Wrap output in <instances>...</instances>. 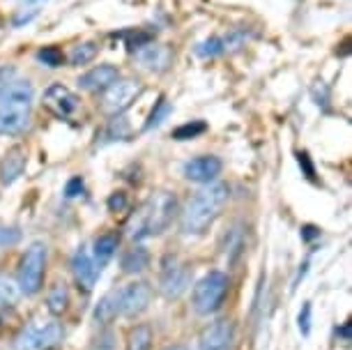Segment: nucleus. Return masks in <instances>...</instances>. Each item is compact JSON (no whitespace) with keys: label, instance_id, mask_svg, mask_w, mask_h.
I'll return each instance as SVG.
<instances>
[{"label":"nucleus","instance_id":"obj_14","mask_svg":"<svg viewBox=\"0 0 352 350\" xmlns=\"http://www.w3.org/2000/svg\"><path fill=\"white\" fill-rule=\"evenodd\" d=\"M72 270H74L78 286H83L85 290H92V286H95V281H97L99 267H97V263L90 259V254L85 252V249H78V252L74 254Z\"/></svg>","mask_w":352,"mask_h":350},{"label":"nucleus","instance_id":"obj_34","mask_svg":"<svg viewBox=\"0 0 352 350\" xmlns=\"http://www.w3.org/2000/svg\"><path fill=\"white\" fill-rule=\"evenodd\" d=\"M304 230H307V233H304V235H307V237H314V235H316V233H314L316 228H311V226H309V228H304Z\"/></svg>","mask_w":352,"mask_h":350},{"label":"nucleus","instance_id":"obj_33","mask_svg":"<svg viewBox=\"0 0 352 350\" xmlns=\"http://www.w3.org/2000/svg\"><path fill=\"white\" fill-rule=\"evenodd\" d=\"M297 157H300V166H304V171H307V175H309V177H314V166H311V162H309V155H307V153H300Z\"/></svg>","mask_w":352,"mask_h":350},{"label":"nucleus","instance_id":"obj_30","mask_svg":"<svg viewBox=\"0 0 352 350\" xmlns=\"http://www.w3.org/2000/svg\"><path fill=\"white\" fill-rule=\"evenodd\" d=\"M309 318H311V307L309 305H304V309H302V314H300V329L304 334H309Z\"/></svg>","mask_w":352,"mask_h":350},{"label":"nucleus","instance_id":"obj_26","mask_svg":"<svg viewBox=\"0 0 352 350\" xmlns=\"http://www.w3.org/2000/svg\"><path fill=\"white\" fill-rule=\"evenodd\" d=\"M168 116H170V104L162 97V99L157 102V107L152 109V113H150V118H148V122H145V129L159 127V124H162Z\"/></svg>","mask_w":352,"mask_h":350},{"label":"nucleus","instance_id":"obj_29","mask_svg":"<svg viewBox=\"0 0 352 350\" xmlns=\"http://www.w3.org/2000/svg\"><path fill=\"white\" fill-rule=\"evenodd\" d=\"M19 240V233L12 228H0V244H12Z\"/></svg>","mask_w":352,"mask_h":350},{"label":"nucleus","instance_id":"obj_5","mask_svg":"<svg viewBox=\"0 0 352 350\" xmlns=\"http://www.w3.org/2000/svg\"><path fill=\"white\" fill-rule=\"evenodd\" d=\"M228 286V276L223 272H210L208 276H203L194 288V309L201 316L214 314L226 300Z\"/></svg>","mask_w":352,"mask_h":350},{"label":"nucleus","instance_id":"obj_6","mask_svg":"<svg viewBox=\"0 0 352 350\" xmlns=\"http://www.w3.org/2000/svg\"><path fill=\"white\" fill-rule=\"evenodd\" d=\"M46 270V247L42 242H35L25 249L21 265H19V288L25 295H35L42 288Z\"/></svg>","mask_w":352,"mask_h":350},{"label":"nucleus","instance_id":"obj_3","mask_svg":"<svg viewBox=\"0 0 352 350\" xmlns=\"http://www.w3.org/2000/svg\"><path fill=\"white\" fill-rule=\"evenodd\" d=\"M32 85L28 81H12L0 92V136H14L30 122Z\"/></svg>","mask_w":352,"mask_h":350},{"label":"nucleus","instance_id":"obj_27","mask_svg":"<svg viewBox=\"0 0 352 350\" xmlns=\"http://www.w3.org/2000/svg\"><path fill=\"white\" fill-rule=\"evenodd\" d=\"M168 49H164V46H150L148 49V54H143V63H162V69L168 65Z\"/></svg>","mask_w":352,"mask_h":350},{"label":"nucleus","instance_id":"obj_28","mask_svg":"<svg viewBox=\"0 0 352 350\" xmlns=\"http://www.w3.org/2000/svg\"><path fill=\"white\" fill-rule=\"evenodd\" d=\"M81 189H83V180H81V177H74V180H69L65 194H67L69 198H74L76 194H81Z\"/></svg>","mask_w":352,"mask_h":350},{"label":"nucleus","instance_id":"obj_22","mask_svg":"<svg viewBox=\"0 0 352 350\" xmlns=\"http://www.w3.org/2000/svg\"><path fill=\"white\" fill-rule=\"evenodd\" d=\"M95 56H97V44L85 42V44H78V46H74V49H72L69 63L72 65H85V63H90Z\"/></svg>","mask_w":352,"mask_h":350},{"label":"nucleus","instance_id":"obj_17","mask_svg":"<svg viewBox=\"0 0 352 350\" xmlns=\"http://www.w3.org/2000/svg\"><path fill=\"white\" fill-rule=\"evenodd\" d=\"M148 263H150L148 252H145L143 247H136V249H131V252L124 254L122 267H124V272L136 274V272H143V270L148 267Z\"/></svg>","mask_w":352,"mask_h":350},{"label":"nucleus","instance_id":"obj_7","mask_svg":"<svg viewBox=\"0 0 352 350\" xmlns=\"http://www.w3.org/2000/svg\"><path fill=\"white\" fill-rule=\"evenodd\" d=\"M141 92H143L141 81H136V78H118L116 83H111L109 88H106L102 109L109 116H118V113H122V111H127Z\"/></svg>","mask_w":352,"mask_h":350},{"label":"nucleus","instance_id":"obj_15","mask_svg":"<svg viewBox=\"0 0 352 350\" xmlns=\"http://www.w3.org/2000/svg\"><path fill=\"white\" fill-rule=\"evenodd\" d=\"M25 168V153L21 148H12L5 160L0 162V182L3 184H12L19 180V175L23 173Z\"/></svg>","mask_w":352,"mask_h":350},{"label":"nucleus","instance_id":"obj_11","mask_svg":"<svg viewBox=\"0 0 352 350\" xmlns=\"http://www.w3.org/2000/svg\"><path fill=\"white\" fill-rule=\"evenodd\" d=\"M232 348V325L228 320H217L201 332L198 350H230Z\"/></svg>","mask_w":352,"mask_h":350},{"label":"nucleus","instance_id":"obj_4","mask_svg":"<svg viewBox=\"0 0 352 350\" xmlns=\"http://www.w3.org/2000/svg\"><path fill=\"white\" fill-rule=\"evenodd\" d=\"M63 341V327L56 320L35 318L14 339V350H53Z\"/></svg>","mask_w":352,"mask_h":350},{"label":"nucleus","instance_id":"obj_31","mask_svg":"<svg viewBox=\"0 0 352 350\" xmlns=\"http://www.w3.org/2000/svg\"><path fill=\"white\" fill-rule=\"evenodd\" d=\"M124 206H127V198H124V194H113L111 201H109V208L116 212V210H122Z\"/></svg>","mask_w":352,"mask_h":350},{"label":"nucleus","instance_id":"obj_19","mask_svg":"<svg viewBox=\"0 0 352 350\" xmlns=\"http://www.w3.org/2000/svg\"><path fill=\"white\" fill-rule=\"evenodd\" d=\"M19 297H21V288H19V283H14L12 279H5V276H0V309L12 307Z\"/></svg>","mask_w":352,"mask_h":350},{"label":"nucleus","instance_id":"obj_32","mask_svg":"<svg viewBox=\"0 0 352 350\" xmlns=\"http://www.w3.org/2000/svg\"><path fill=\"white\" fill-rule=\"evenodd\" d=\"M12 76H14V69H10V67L0 69V92H3L12 83Z\"/></svg>","mask_w":352,"mask_h":350},{"label":"nucleus","instance_id":"obj_10","mask_svg":"<svg viewBox=\"0 0 352 350\" xmlns=\"http://www.w3.org/2000/svg\"><path fill=\"white\" fill-rule=\"evenodd\" d=\"M189 286V270L180 265L175 259H168L162 270V293L166 297H180Z\"/></svg>","mask_w":352,"mask_h":350},{"label":"nucleus","instance_id":"obj_21","mask_svg":"<svg viewBox=\"0 0 352 350\" xmlns=\"http://www.w3.org/2000/svg\"><path fill=\"white\" fill-rule=\"evenodd\" d=\"M67 302H69V297H67V288L63 286V283H58V286H53L51 288V293H49V309H51V314H63L65 309H67Z\"/></svg>","mask_w":352,"mask_h":350},{"label":"nucleus","instance_id":"obj_24","mask_svg":"<svg viewBox=\"0 0 352 350\" xmlns=\"http://www.w3.org/2000/svg\"><path fill=\"white\" fill-rule=\"evenodd\" d=\"M228 49V44H226V39H219V37H212L208 42H203L201 46L196 49V54L201 58H214L219 54H223V51Z\"/></svg>","mask_w":352,"mask_h":350},{"label":"nucleus","instance_id":"obj_16","mask_svg":"<svg viewBox=\"0 0 352 350\" xmlns=\"http://www.w3.org/2000/svg\"><path fill=\"white\" fill-rule=\"evenodd\" d=\"M116 249H118V237L113 233H106L95 242V263H97L99 270L111 261V256L116 254Z\"/></svg>","mask_w":352,"mask_h":350},{"label":"nucleus","instance_id":"obj_20","mask_svg":"<svg viewBox=\"0 0 352 350\" xmlns=\"http://www.w3.org/2000/svg\"><path fill=\"white\" fill-rule=\"evenodd\" d=\"M205 129H208V124L203 120H191L187 124H180V127L173 131V138H175V141H189V138L201 136Z\"/></svg>","mask_w":352,"mask_h":350},{"label":"nucleus","instance_id":"obj_2","mask_svg":"<svg viewBox=\"0 0 352 350\" xmlns=\"http://www.w3.org/2000/svg\"><path fill=\"white\" fill-rule=\"evenodd\" d=\"M177 212V201L168 191H157L148 201L143 203L141 210L129 223V235L134 240H143V237H152L164 233L170 226L173 217Z\"/></svg>","mask_w":352,"mask_h":350},{"label":"nucleus","instance_id":"obj_35","mask_svg":"<svg viewBox=\"0 0 352 350\" xmlns=\"http://www.w3.org/2000/svg\"><path fill=\"white\" fill-rule=\"evenodd\" d=\"M168 350H187L184 346H173V348H168Z\"/></svg>","mask_w":352,"mask_h":350},{"label":"nucleus","instance_id":"obj_25","mask_svg":"<svg viewBox=\"0 0 352 350\" xmlns=\"http://www.w3.org/2000/svg\"><path fill=\"white\" fill-rule=\"evenodd\" d=\"M37 61L44 63L46 67H63L65 56H63V51L58 49V46H46V49H42L37 54Z\"/></svg>","mask_w":352,"mask_h":350},{"label":"nucleus","instance_id":"obj_1","mask_svg":"<svg viewBox=\"0 0 352 350\" xmlns=\"http://www.w3.org/2000/svg\"><path fill=\"white\" fill-rule=\"evenodd\" d=\"M226 201H228V187L226 184H208L205 189L196 191L189 198L187 208L182 212V233L187 235H201L205 233L219 212L223 210Z\"/></svg>","mask_w":352,"mask_h":350},{"label":"nucleus","instance_id":"obj_9","mask_svg":"<svg viewBox=\"0 0 352 350\" xmlns=\"http://www.w3.org/2000/svg\"><path fill=\"white\" fill-rule=\"evenodd\" d=\"M44 109L56 118H69L76 113L78 97L67 88V85L53 83L44 90Z\"/></svg>","mask_w":352,"mask_h":350},{"label":"nucleus","instance_id":"obj_12","mask_svg":"<svg viewBox=\"0 0 352 350\" xmlns=\"http://www.w3.org/2000/svg\"><path fill=\"white\" fill-rule=\"evenodd\" d=\"M221 160L219 157H212V155H205V157H196L184 164V177L191 182H201V184H210L214 177L221 173Z\"/></svg>","mask_w":352,"mask_h":350},{"label":"nucleus","instance_id":"obj_23","mask_svg":"<svg viewBox=\"0 0 352 350\" xmlns=\"http://www.w3.org/2000/svg\"><path fill=\"white\" fill-rule=\"evenodd\" d=\"M116 316H118V302H116V293H111L109 297H104L102 305L97 307L95 318L99 322H109V320L116 318Z\"/></svg>","mask_w":352,"mask_h":350},{"label":"nucleus","instance_id":"obj_13","mask_svg":"<svg viewBox=\"0 0 352 350\" xmlns=\"http://www.w3.org/2000/svg\"><path fill=\"white\" fill-rule=\"evenodd\" d=\"M118 78H120V72H118V67H113V65H99V67L90 69L88 74H83L81 78H78V83H81V88L85 90H106L111 83H116Z\"/></svg>","mask_w":352,"mask_h":350},{"label":"nucleus","instance_id":"obj_18","mask_svg":"<svg viewBox=\"0 0 352 350\" xmlns=\"http://www.w3.org/2000/svg\"><path fill=\"white\" fill-rule=\"evenodd\" d=\"M152 348V329L148 325H136L127 336V350H150Z\"/></svg>","mask_w":352,"mask_h":350},{"label":"nucleus","instance_id":"obj_8","mask_svg":"<svg viewBox=\"0 0 352 350\" xmlns=\"http://www.w3.org/2000/svg\"><path fill=\"white\" fill-rule=\"evenodd\" d=\"M152 300V288L148 283L138 281V283H129L122 290L116 293V302H118V314L120 316H138L148 309Z\"/></svg>","mask_w":352,"mask_h":350}]
</instances>
